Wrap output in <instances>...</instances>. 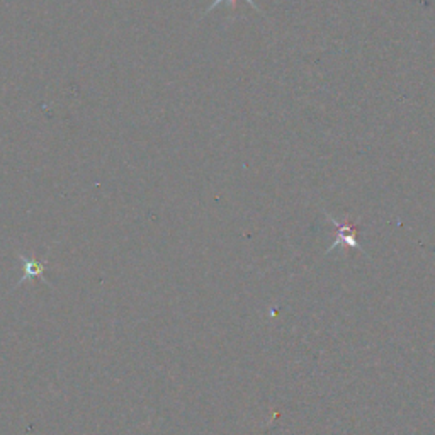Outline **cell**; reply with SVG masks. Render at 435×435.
I'll list each match as a JSON object with an SVG mask.
<instances>
[{"label":"cell","mask_w":435,"mask_h":435,"mask_svg":"<svg viewBox=\"0 0 435 435\" xmlns=\"http://www.w3.org/2000/svg\"><path fill=\"white\" fill-rule=\"evenodd\" d=\"M327 218L330 219V221L334 223L335 228H337V240H335L334 245L328 248L327 254H330L332 250H335V248L340 247V245H347V247L356 248V250L363 252L364 255H367V252L364 250L363 245L357 242V226L356 225H352V223H349V221L340 223L334 216H330V214H327Z\"/></svg>","instance_id":"obj_1"},{"label":"cell","mask_w":435,"mask_h":435,"mask_svg":"<svg viewBox=\"0 0 435 435\" xmlns=\"http://www.w3.org/2000/svg\"><path fill=\"white\" fill-rule=\"evenodd\" d=\"M24 262V279H29V277H41L43 272H45V264L38 261H28L26 257H21Z\"/></svg>","instance_id":"obj_2"},{"label":"cell","mask_w":435,"mask_h":435,"mask_svg":"<svg viewBox=\"0 0 435 435\" xmlns=\"http://www.w3.org/2000/svg\"><path fill=\"white\" fill-rule=\"evenodd\" d=\"M223 2H228V0H214V2H213V3H211V6H210V7H208L206 14H210V12H211V10H214V9H216V7L219 6V3H223ZM230 2H233V0H230ZM247 2H248V3H250V6H252V7H254V9H255V10H259L257 3H255V2H254V0H247Z\"/></svg>","instance_id":"obj_3"}]
</instances>
